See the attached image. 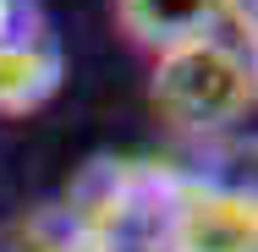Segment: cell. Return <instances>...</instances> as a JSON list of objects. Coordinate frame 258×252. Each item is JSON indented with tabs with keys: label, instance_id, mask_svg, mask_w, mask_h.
<instances>
[{
	"label": "cell",
	"instance_id": "3",
	"mask_svg": "<svg viewBox=\"0 0 258 252\" xmlns=\"http://www.w3.org/2000/svg\"><path fill=\"white\" fill-rule=\"evenodd\" d=\"M115 22L126 28V39L165 55L176 44L225 39V28L253 33V0H115Z\"/></svg>",
	"mask_w": 258,
	"mask_h": 252
},
{
	"label": "cell",
	"instance_id": "4",
	"mask_svg": "<svg viewBox=\"0 0 258 252\" xmlns=\"http://www.w3.org/2000/svg\"><path fill=\"white\" fill-rule=\"evenodd\" d=\"M60 77H66V55L55 44V33L39 22V11H28L22 28L0 39V115H28L50 104Z\"/></svg>",
	"mask_w": 258,
	"mask_h": 252
},
{
	"label": "cell",
	"instance_id": "1",
	"mask_svg": "<svg viewBox=\"0 0 258 252\" xmlns=\"http://www.w3.org/2000/svg\"><path fill=\"white\" fill-rule=\"evenodd\" d=\"M198 170L170 159H88L66 187V219L88 252H165L170 219Z\"/></svg>",
	"mask_w": 258,
	"mask_h": 252
},
{
	"label": "cell",
	"instance_id": "5",
	"mask_svg": "<svg viewBox=\"0 0 258 252\" xmlns=\"http://www.w3.org/2000/svg\"><path fill=\"white\" fill-rule=\"evenodd\" d=\"M28 11H33V0H0V39H11Z\"/></svg>",
	"mask_w": 258,
	"mask_h": 252
},
{
	"label": "cell",
	"instance_id": "2",
	"mask_svg": "<svg viewBox=\"0 0 258 252\" xmlns=\"http://www.w3.org/2000/svg\"><path fill=\"white\" fill-rule=\"evenodd\" d=\"M149 99L165 115V126H176V132H192V137L231 132L253 110V60L231 39L176 44L154 60Z\"/></svg>",
	"mask_w": 258,
	"mask_h": 252
}]
</instances>
